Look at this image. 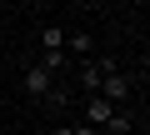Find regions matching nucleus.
<instances>
[{"mask_svg":"<svg viewBox=\"0 0 150 135\" xmlns=\"http://www.w3.org/2000/svg\"><path fill=\"white\" fill-rule=\"evenodd\" d=\"M125 95H130V75L110 70V75L100 80V100H110V105H115V100H125Z\"/></svg>","mask_w":150,"mask_h":135,"instance_id":"2","label":"nucleus"},{"mask_svg":"<svg viewBox=\"0 0 150 135\" xmlns=\"http://www.w3.org/2000/svg\"><path fill=\"white\" fill-rule=\"evenodd\" d=\"M70 135H100L95 125H70Z\"/></svg>","mask_w":150,"mask_h":135,"instance_id":"7","label":"nucleus"},{"mask_svg":"<svg viewBox=\"0 0 150 135\" xmlns=\"http://www.w3.org/2000/svg\"><path fill=\"white\" fill-rule=\"evenodd\" d=\"M65 50H75V55H90V50H95V40H90L85 30H75V35H65Z\"/></svg>","mask_w":150,"mask_h":135,"instance_id":"6","label":"nucleus"},{"mask_svg":"<svg viewBox=\"0 0 150 135\" xmlns=\"http://www.w3.org/2000/svg\"><path fill=\"white\" fill-rule=\"evenodd\" d=\"M25 90L30 95H55V75L40 70V65H30V70H25Z\"/></svg>","mask_w":150,"mask_h":135,"instance_id":"3","label":"nucleus"},{"mask_svg":"<svg viewBox=\"0 0 150 135\" xmlns=\"http://www.w3.org/2000/svg\"><path fill=\"white\" fill-rule=\"evenodd\" d=\"M0 135H5V130H0Z\"/></svg>","mask_w":150,"mask_h":135,"instance_id":"8","label":"nucleus"},{"mask_svg":"<svg viewBox=\"0 0 150 135\" xmlns=\"http://www.w3.org/2000/svg\"><path fill=\"white\" fill-rule=\"evenodd\" d=\"M110 70H115V60H110V55H95V60L80 65V85H85V90H100V80H105Z\"/></svg>","mask_w":150,"mask_h":135,"instance_id":"1","label":"nucleus"},{"mask_svg":"<svg viewBox=\"0 0 150 135\" xmlns=\"http://www.w3.org/2000/svg\"><path fill=\"white\" fill-rule=\"evenodd\" d=\"M40 45H45V55H60V50H65V35H60V25H45V30H40Z\"/></svg>","mask_w":150,"mask_h":135,"instance_id":"5","label":"nucleus"},{"mask_svg":"<svg viewBox=\"0 0 150 135\" xmlns=\"http://www.w3.org/2000/svg\"><path fill=\"white\" fill-rule=\"evenodd\" d=\"M85 115H90V125H95V130H100V125H110V120H115V105H110V100H100V95H95V100H85Z\"/></svg>","mask_w":150,"mask_h":135,"instance_id":"4","label":"nucleus"}]
</instances>
